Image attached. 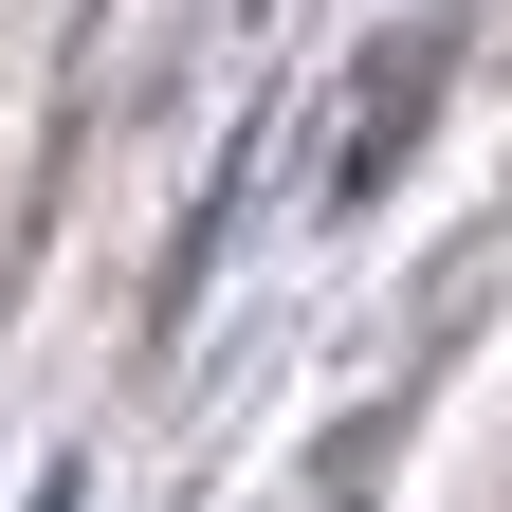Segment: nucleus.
Instances as JSON below:
<instances>
[{
  "label": "nucleus",
  "mask_w": 512,
  "mask_h": 512,
  "mask_svg": "<svg viewBox=\"0 0 512 512\" xmlns=\"http://www.w3.org/2000/svg\"><path fill=\"white\" fill-rule=\"evenodd\" d=\"M439 74H458V0H421V19H384L348 55V128H330V220H366L384 183L421 165V128H439Z\"/></svg>",
  "instance_id": "f257e3e1"
},
{
  "label": "nucleus",
  "mask_w": 512,
  "mask_h": 512,
  "mask_svg": "<svg viewBox=\"0 0 512 512\" xmlns=\"http://www.w3.org/2000/svg\"><path fill=\"white\" fill-rule=\"evenodd\" d=\"M311 512H330V494H311Z\"/></svg>",
  "instance_id": "f03ea898"
}]
</instances>
